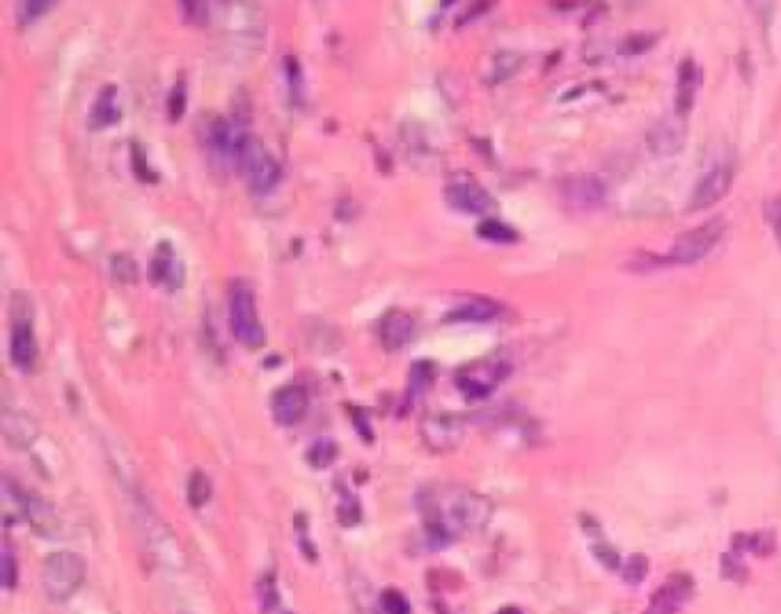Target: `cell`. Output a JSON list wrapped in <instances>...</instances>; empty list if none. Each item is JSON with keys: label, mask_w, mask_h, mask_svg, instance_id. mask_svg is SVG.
Listing matches in <instances>:
<instances>
[{"label": "cell", "mask_w": 781, "mask_h": 614, "mask_svg": "<svg viewBox=\"0 0 781 614\" xmlns=\"http://www.w3.org/2000/svg\"><path fill=\"white\" fill-rule=\"evenodd\" d=\"M491 502L484 495L456 488H429L422 493L420 514L426 537L436 546L452 543L465 532H477L491 518Z\"/></svg>", "instance_id": "cell-1"}, {"label": "cell", "mask_w": 781, "mask_h": 614, "mask_svg": "<svg viewBox=\"0 0 781 614\" xmlns=\"http://www.w3.org/2000/svg\"><path fill=\"white\" fill-rule=\"evenodd\" d=\"M232 163L239 168V172H243L250 191L257 195H268L282 179V165L278 163V159L268 152L262 140L248 136V133L241 138L239 147H236Z\"/></svg>", "instance_id": "cell-2"}, {"label": "cell", "mask_w": 781, "mask_h": 614, "mask_svg": "<svg viewBox=\"0 0 781 614\" xmlns=\"http://www.w3.org/2000/svg\"><path fill=\"white\" fill-rule=\"evenodd\" d=\"M230 326L236 342L250 351L266 344V330L257 312V296L248 282H234L230 289Z\"/></svg>", "instance_id": "cell-3"}, {"label": "cell", "mask_w": 781, "mask_h": 614, "mask_svg": "<svg viewBox=\"0 0 781 614\" xmlns=\"http://www.w3.org/2000/svg\"><path fill=\"white\" fill-rule=\"evenodd\" d=\"M42 582L51 601H69L85 582V560L69 550H58L44 560Z\"/></svg>", "instance_id": "cell-4"}, {"label": "cell", "mask_w": 781, "mask_h": 614, "mask_svg": "<svg viewBox=\"0 0 781 614\" xmlns=\"http://www.w3.org/2000/svg\"><path fill=\"white\" fill-rule=\"evenodd\" d=\"M727 232V223L722 218H713L708 223L694 227V230L685 232L674 241L672 250H669L667 262L672 264H697L704 259L710 250L717 246V241L722 239Z\"/></svg>", "instance_id": "cell-5"}, {"label": "cell", "mask_w": 781, "mask_h": 614, "mask_svg": "<svg viewBox=\"0 0 781 614\" xmlns=\"http://www.w3.org/2000/svg\"><path fill=\"white\" fill-rule=\"evenodd\" d=\"M509 374V365L500 358H484L470 362L456 374V388L465 399H486Z\"/></svg>", "instance_id": "cell-6"}, {"label": "cell", "mask_w": 781, "mask_h": 614, "mask_svg": "<svg viewBox=\"0 0 781 614\" xmlns=\"http://www.w3.org/2000/svg\"><path fill=\"white\" fill-rule=\"evenodd\" d=\"M445 202L461 214H486L493 207L491 193L470 175H456L445 186Z\"/></svg>", "instance_id": "cell-7"}, {"label": "cell", "mask_w": 781, "mask_h": 614, "mask_svg": "<svg viewBox=\"0 0 781 614\" xmlns=\"http://www.w3.org/2000/svg\"><path fill=\"white\" fill-rule=\"evenodd\" d=\"M424 443L431 447L433 452H449L454 447L461 445L465 436V424L463 417L452 413H433L426 415L424 422L420 424Z\"/></svg>", "instance_id": "cell-8"}, {"label": "cell", "mask_w": 781, "mask_h": 614, "mask_svg": "<svg viewBox=\"0 0 781 614\" xmlns=\"http://www.w3.org/2000/svg\"><path fill=\"white\" fill-rule=\"evenodd\" d=\"M731 184H733V168L729 163H717L715 168L704 172L701 179L697 181L688 207L692 211L710 209L722 198H727V193L731 191Z\"/></svg>", "instance_id": "cell-9"}, {"label": "cell", "mask_w": 781, "mask_h": 614, "mask_svg": "<svg viewBox=\"0 0 781 614\" xmlns=\"http://www.w3.org/2000/svg\"><path fill=\"white\" fill-rule=\"evenodd\" d=\"M307 408H310V395H307L303 385L289 383L273 392L271 413L280 427H294L307 415Z\"/></svg>", "instance_id": "cell-10"}, {"label": "cell", "mask_w": 781, "mask_h": 614, "mask_svg": "<svg viewBox=\"0 0 781 614\" xmlns=\"http://www.w3.org/2000/svg\"><path fill=\"white\" fill-rule=\"evenodd\" d=\"M694 592V582L688 573H676L665 585L658 587V592L651 596L649 608L642 614H676L683 610V605L690 601Z\"/></svg>", "instance_id": "cell-11"}, {"label": "cell", "mask_w": 781, "mask_h": 614, "mask_svg": "<svg viewBox=\"0 0 781 614\" xmlns=\"http://www.w3.org/2000/svg\"><path fill=\"white\" fill-rule=\"evenodd\" d=\"M685 143V120L681 117H665L653 124L649 136H646V145L656 156H674L681 152Z\"/></svg>", "instance_id": "cell-12"}, {"label": "cell", "mask_w": 781, "mask_h": 614, "mask_svg": "<svg viewBox=\"0 0 781 614\" xmlns=\"http://www.w3.org/2000/svg\"><path fill=\"white\" fill-rule=\"evenodd\" d=\"M415 335V321L410 314L401 310H390L378 324V340H381L385 351H401L410 344Z\"/></svg>", "instance_id": "cell-13"}, {"label": "cell", "mask_w": 781, "mask_h": 614, "mask_svg": "<svg viewBox=\"0 0 781 614\" xmlns=\"http://www.w3.org/2000/svg\"><path fill=\"white\" fill-rule=\"evenodd\" d=\"M10 358L14 362V367L19 372H33L35 362H37V337L33 324L26 319H21L14 324L12 328V340H10Z\"/></svg>", "instance_id": "cell-14"}, {"label": "cell", "mask_w": 781, "mask_h": 614, "mask_svg": "<svg viewBox=\"0 0 781 614\" xmlns=\"http://www.w3.org/2000/svg\"><path fill=\"white\" fill-rule=\"evenodd\" d=\"M564 198L575 209H589L601 204L605 198V186L601 179L591 175H575L564 181Z\"/></svg>", "instance_id": "cell-15"}, {"label": "cell", "mask_w": 781, "mask_h": 614, "mask_svg": "<svg viewBox=\"0 0 781 614\" xmlns=\"http://www.w3.org/2000/svg\"><path fill=\"white\" fill-rule=\"evenodd\" d=\"M699 81H701V72H699L697 62H694L692 58H683L681 67H678L676 101H674V115L681 117V120H685V117L690 115L694 99H697Z\"/></svg>", "instance_id": "cell-16"}, {"label": "cell", "mask_w": 781, "mask_h": 614, "mask_svg": "<svg viewBox=\"0 0 781 614\" xmlns=\"http://www.w3.org/2000/svg\"><path fill=\"white\" fill-rule=\"evenodd\" d=\"M152 280L156 285L168 287L170 291L179 289L186 280V269L184 264L175 257V250H172V243H161L159 253H156L154 262H152Z\"/></svg>", "instance_id": "cell-17"}, {"label": "cell", "mask_w": 781, "mask_h": 614, "mask_svg": "<svg viewBox=\"0 0 781 614\" xmlns=\"http://www.w3.org/2000/svg\"><path fill=\"white\" fill-rule=\"evenodd\" d=\"M502 307L491 298H470L447 312V324H486L500 317Z\"/></svg>", "instance_id": "cell-18"}, {"label": "cell", "mask_w": 781, "mask_h": 614, "mask_svg": "<svg viewBox=\"0 0 781 614\" xmlns=\"http://www.w3.org/2000/svg\"><path fill=\"white\" fill-rule=\"evenodd\" d=\"M120 117H122V113H120V106H117V88L115 85H104L90 108L88 127L92 131L108 129V127H113V124L120 122Z\"/></svg>", "instance_id": "cell-19"}, {"label": "cell", "mask_w": 781, "mask_h": 614, "mask_svg": "<svg viewBox=\"0 0 781 614\" xmlns=\"http://www.w3.org/2000/svg\"><path fill=\"white\" fill-rule=\"evenodd\" d=\"M3 434L5 440L17 450H26L33 445V440L39 436L37 424L21 411H5L3 413Z\"/></svg>", "instance_id": "cell-20"}, {"label": "cell", "mask_w": 781, "mask_h": 614, "mask_svg": "<svg viewBox=\"0 0 781 614\" xmlns=\"http://www.w3.org/2000/svg\"><path fill=\"white\" fill-rule=\"evenodd\" d=\"M3 518L5 525H17L19 521H28V498L23 495L10 479L3 482Z\"/></svg>", "instance_id": "cell-21"}, {"label": "cell", "mask_w": 781, "mask_h": 614, "mask_svg": "<svg viewBox=\"0 0 781 614\" xmlns=\"http://www.w3.org/2000/svg\"><path fill=\"white\" fill-rule=\"evenodd\" d=\"M525 58L520 53H511V51H502L497 53L493 62H491V74H488V83L491 85H500L504 81H509L520 67H523Z\"/></svg>", "instance_id": "cell-22"}, {"label": "cell", "mask_w": 781, "mask_h": 614, "mask_svg": "<svg viewBox=\"0 0 781 614\" xmlns=\"http://www.w3.org/2000/svg\"><path fill=\"white\" fill-rule=\"evenodd\" d=\"M28 521L33 523L35 530L39 534H55V514L49 502H44L42 498H35L30 495L28 498Z\"/></svg>", "instance_id": "cell-23"}, {"label": "cell", "mask_w": 781, "mask_h": 614, "mask_svg": "<svg viewBox=\"0 0 781 614\" xmlns=\"http://www.w3.org/2000/svg\"><path fill=\"white\" fill-rule=\"evenodd\" d=\"M337 454H339V450H337L335 440L319 438V440H314V443L310 445V450H307L305 459H307V463H310L314 470H326L328 466H333L335 459H337Z\"/></svg>", "instance_id": "cell-24"}, {"label": "cell", "mask_w": 781, "mask_h": 614, "mask_svg": "<svg viewBox=\"0 0 781 614\" xmlns=\"http://www.w3.org/2000/svg\"><path fill=\"white\" fill-rule=\"evenodd\" d=\"M477 236L479 239L491 241V243H502V246L518 241V232L514 230V227L502 223V220H495V218L484 220V223L477 227Z\"/></svg>", "instance_id": "cell-25"}, {"label": "cell", "mask_w": 781, "mask_h": 614, "mask_svg": "<svg viewBox=\"0 0 781 614\" xmlns=\"http://www.w3.org/2000/svg\"><path fill=\"white\" fill-rule=\"evenodd\" d=\"M186 495H188V502H191V507H204L213 495L211 479L204 475L202 470H195L191 479H188Z\"/></svg>", "instance_id": "cell-26"}, {"label": "cell", "mask_w": 781, "mask_h": 614, "mask_svg": "<svg viewBox=\"0 0 781 614\" xmlns=\"http://www.w3.org/2000/svg\"><path fill=\"white\" fill-rule=\"evenodd\" d=\"M110 273L120 285H136L140 278V269L136 259L129 255H113L110 257Z\"/></svg>", "instance_id": "cell-27"}, {"label": "cell", "mask_w": 781, "mask_h": 614, "mask_svg": "<svg viewBox=\"0 0 781 614\" xmlns=\"http://www.w3.org/2000/svg\"><path fill=\"white\" fill-rule=\"evenodd\" d=\"M740 541L733 543L736 553H743V550H749L754 555H770L772 548H775V541H772V534L768 532H756V534H743L738 537Z\"/></svg>", "instance_id": "cell-28"}, {"label": "cell", "mask_w": 781, "mask_h": 614, "mask_svg": "<svg viewBox=\"0 0 781 614\" xmlns=\"http://www.w3.org/2000/svg\"><path fill=\"white\" fill-rule=\"evenodd\" d=\"M284 72H287L291 104L301 106L305 85H303V69H301V65H298V58H294V55H287V58H284Z\"/></svg>", "instance_id": "cell-29"}, {"label": "cell", "mask_w": 781, "mask_h": 614, "mask_svg": "<svg viewBox=\"0 0 781 614\" xmlns=\"http://www.w3.org/2000/svg\"><path fill=\"white\" fill-rule=\"evenodd\" d=\"M433 383V365L431 362H417L410 369V385H408V397L415 399L424 395L429 390V385Z\"/></svg>", "instance_id": "cell-30"}, {"label": "cell", "mask_w": 781, "mask_h": 614, "mask_svg": "<svg viewBox=\"0 0 781 614\" xmlns=\"http://www.w3.org/2000/svg\"><path fill=\"white\" fill-rule=\"evenodd\" d=\"M51 7H55V3H51V0H30V3H21L17 7V21L21 28L26 26H33V23L44 17L46 12L51 10Z\"/></svg>", "instance_id": "cell-31"}, {"label": "cell", "mask_w": 781, "mask_h": 614, "mask_svg": "<svg viewBox=\"0 0 781 614\" xmlns=\"http://www.w3.org/2000/svg\"><path fill=\"white\" fill-rule=\"evenodd\" d=\"M131 168H133V175H136L140 181H145V184H156V181H159V175L149 168L147 154L142 152V147L138 143L131 145Z\"/></svg>", "instance_id": "cell-32"}, {"label": "cell", "mask_w": 781, "mask_h": 614, "mask_svg": "<svg viewBox=\"0 0 781 614\" xmlns=\"http://www.w3.org/2000/svg\"><path fill=\"white\" fill-rule=\"evenodd\" d=\"M381 610L385 614H413L410 601L404 592H399V589H385L381 594Z\"/></svg>", "instance_id": "cell-33"}, {"label": "cell", "mask_w": 781, "mask_h": 614, "mask_svg": "<svg viewBox=\"0 0 781 614\" xmlns=\"http://www.w3.org/2000/svg\"><path fill=\"white\" fill-rule=\"evenodd\" d=\"M646 573H649V560H646L644 555L628 557L626 564H623V569H621V576H623V580L628 582V585H639V582H644Z\"/></svg>", "instance_id": "cell-34"}, {"label": "cell", "mask_w": 781, "mask_h": 614, "mask_svg": "<svg viewBox=\"0 0 781 614\" xmlns=\"http://www.w3.org/2000/svg\"><path fill=\"white\" fill-rule=\"evenodd\" d=\"M181 19L188 26H207L209 21V5L207 3H179Z\"/></svg>", "instance_id": "cell-35"}, {"label": "cell", "mask_w": 781, "mask_h": 614, "mask_svg": "<svg viewBox=\"0 0 781 614\" xmlns=\"http://www.w3.org/2000/svg\"><path fill=\"white\" fill-rule=\"evenodd\" d=\"M186 83L184 81H177L175 88H172L170 97H168V115L172 122H179L181 117L186 115Z\"/></svg>", "instance_id": "cell-36"}, {"label": "cell", "mask_w": 781, "mask_h": 614, "mask_svg": "<svg viewBox=\"0 0 781 614\" xmlns=\"http://www.w3.org/2000/svg\"><path fill=\"white\" fill-rule=\"evenodd\" d=\"M653 42H656V37L653 35H646V33H635V35H628L623 42L619 44V53L623 55H637V53H644L649 51Z\"/></svg>", "instance_id": "cell-37"}, {"label": "cell", "mask_w": 781, "mask_h": 614, "mask_svg": "<svg viewBox=\"0 0 781 614\" xmlns=\"http://www.w3.org/2000/svg\"><path fill=\"white\" fill-rule=\"evenodd\" d=\"M337 516H339V521H342V525H346V527L358 525L360 516H362L358 500H355L353 495L344 493V500H342V505H339V509H337Z\"/></svg>", "instance_id": "cell-38"}, {"label": "cell", "mask_w": 781, "mask_h": 614, "mask_svg": "<svg viewBox=\"0 0 781 614\" xmlns=\"http://www.w3.org/2000/svg\"><path fill=\"white\" fill-rule=\"evenodd\" d=\"M257 592H259V598H262L264 612H268L271 608H275V605H278V587H275L273 576H264L262 580H259Z\"/></svg>", "instance_id": "cell-39"}, {"label": "cell", "mask_w": 781, "mask_h": 614, "mask_svg": "<svg viewBox=\"0 0 781 614\" xmlns=\"http://www.w3.org/2000/svg\"><path fill=\"white\" fill-rule=\"evenodd\" d=\"M591 553H594L596 560L601 562V564H605L607 569H617V566H619L617 550H612L605 541H596L594 546H591Z\"/></svg>", "instance_id": "cell-40"}, {"label": "cell", "mask_w": 781, "mask_h": 614, "mask_svg": "<svg viewBox=\"0 0 781 614\" xmlns=\"http://www.w3.org/2000/svg\"><path fill=\"white\" fill-rule=\"evenodd\" d=\"M19 582V571H17V562H14V555L10 550L3 553V585L5 589H14Z\"/></svg>", "instance_id": "cell-41"}, {"label": "cell", "mask_w": 781, "mask_h": 614, "mask_svg": "<svg viewBox=\"0 0 781 614\" xmlns=\"http://www.w3.org/2000/svg\"><path fill=\"white\" fill-rule=\"evenodd\" d=\"M768 220H770L772 232H775V239L781 248V198H775L768 204Z\"/></svg>", "instance_id": "cell-42"}, {"label": "cell", "mask_w": 781, "mask_h": 614, "mask_svg": "<svg viewBox=\"0 0 781 614\" xmlns=\"http://www.w3.org/2000/svg\"><path fill=\"white\" fill-rule=\"evenodd\" d=\"M351 417H353L355 429H358V434L365 440H369V443H372L374 434H372V424H369V420H367V413L365 411H355V413H351Z\"/></svg>", "instance_id": "cell-43"}, {"label": "cell", "mask_w": 781, "mask_h": 614, "mask_svg": "<svg viewBox=\"0 0 781 614\" xmlns=\"http://www.w3.org/2000/svg\"><path fill=\"white\" fill-rule=\"evenodd\" d=\"M497 614H523V610H518V608H514V605H507V608H502L500 612H497Z\"/></svg>", "instance_id": "cell-44"}]
</instances>
